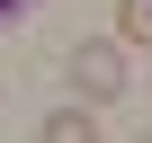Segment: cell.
Here are the masks:
<instances>
[{"label":"cell","instance_id":"obj_1","mask_svg":"<svg viewBox=\"0 0 152 143\" xmlns=\"http://www.w3.org/2000/svg\"><path fill=\"white\" fill-rule=\"evenodd\" d=\"M72 90H81V107H107V98H125V54H116L107 36L72 45Z\"/></svg>","mask_w":152,"mask_h":143},{"label":"cell","instance_id":"obj_5","mask_svg":"<svg viewBox=\"0 0 152 143\" xmlns=\"http://www.w3.org/2000/svg\"><path fill=\"white\" fill-rule=\"evenodd\" d=\"M143 143H152V134H143Z\"/></svg>","mask_w":152,"mask_h":143},{"label":"cell","instance_id":"obj_2","mask_svg":"<svg viewBox=\"0 0 152 143\" xmlns=\"http://www.w3.org/2000/svg\"><path fill=\"white\" fill-rule=\"evenodd\" d=\"M36 143H99V116H90V107H54V116L36 125Z\"/></svg>","mask_w":152,"mask_h":143},{"label":"cell","instance_id":"obj_3","mask_svg":"<svg viewBox=\"0 0 152 143\" xmlns=\"http://www.w3.org/2000/svg\"><path fill=\"white\" fill-rule=\"evenodd\" d=\"M116 36L125 45H152V0H116Z\"/></svg>","mask_w":152,"mask_h":143},{"label":"cell","instance_id":"obj_4","mask_svg":"<svg viewBox=\"0 0 152 143\" xmlns=\"http://www.w3.org/2000/svg\"><path fill=\"white\" fill-rule=\"evenodd\" d=\"M27 9H36V0H0V27H9V18H27Z\"/></svg>","mask_w":152,"mask_h":143}]
</instances>
